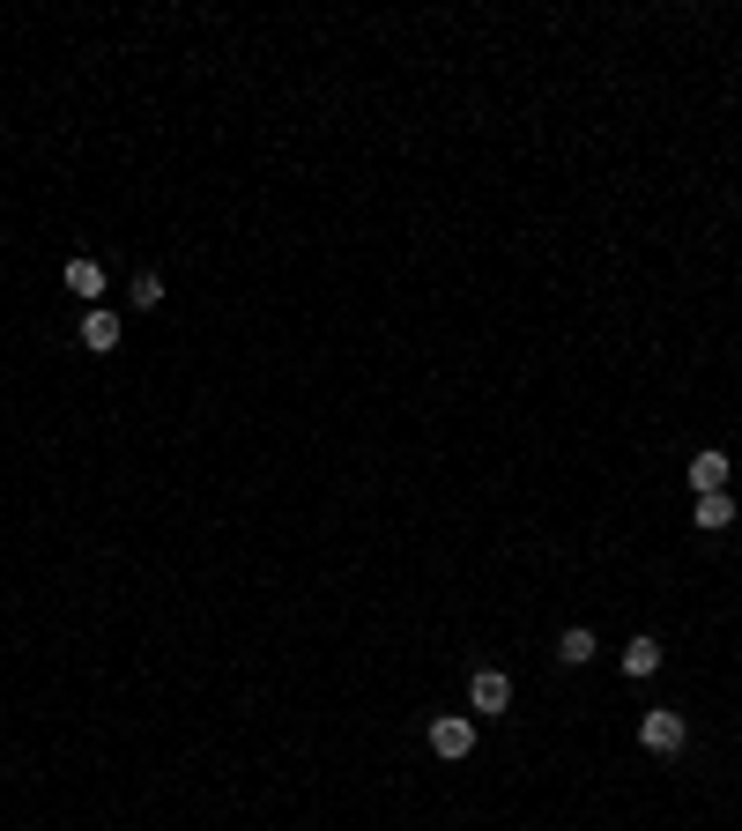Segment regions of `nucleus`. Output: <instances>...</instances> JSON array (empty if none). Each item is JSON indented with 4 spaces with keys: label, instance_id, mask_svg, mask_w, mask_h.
Here are the masks:
<instances>
[{
    "label": "nucleus",
    "instance_id": "f257e3e1",
    "mask_svg": "<svg viewBox=\"0 0 742 831\" xmlns=\"http://www.w3.org/2000/svg\"><path fill=\"white\" fill-rule=\"evenodd\" d=\"M639 742L653 750V758H676V750L691 742V720H683V712H668V706H653V712L639 720Z\"/></svg>",
    "mask_w": 742,
    "mask_h": 831
},
{
    "label": "nucleus",
    "instance_id": "f03ea898",
    "mask_svg": "<svg viewBox=\"0 0 742 831\" xmlns=\"http://www.w3.org/2000/svg\"><path fill=\"white\" fill-rule=\"evenodd\" d=\"M468 706L497 720V712L513 706V676H505V668H475V676H468Z\"/></svg>",
    "mask_w": 742,
    "mask_h": 831
},
{
    "label": "nucleus",
    "instance_id": "7ed1b4c3",
    "mask_svg": "<svg viewBox=\"0 0 742 831\" xmlns=\"http://www.w3.org/2000/svg\"><path fill=\"white\" fill-rule=\"evenodd\" d=\"M431 750H439V758H468V750H475V720L439 712V720H431Z\"/></svg>",
    "mask_w": 742,
    "mask_h": 831
},
{
    "label": "nucleus",
    "instance_id": "20e7f679",
    "mask_svg": "<svg viewBox=\"0 0 742 831\" xmlns=\"http://www.w3.org/2000/svg\"><path fill=\"white\" fill-rule=\"evenodd\" d=\"M60 283H68L74 297H104V260H90V253H74L68 268H60Z\"/></svg>",
    "mask_w": 742,
    "mask_h": 831
},
{
    "label": "nucleus",
    "instance_id": "39448f33",
    "mask_svg": "<svg viewBox=\"0 0 742 831\" xmlns=\"http://www.w3.org/2000/svg\"><path fill=\"white\" fill-rule=\"evenodd\" d=\"M82 349H97V357H104V349H120V312H104V305H97V312L82 319Z\"/></svg>",
    "mask_w": 742,
    "mask_h": 831
},
{
    "label": "nucleus",
    "instance_id": "423d86ee",
    "mask_svg": "<svg viewBox=\"0 0 742 831\" xmlns=\"http://www.w3.org/2000/svg\"><path fill=\"white\" fill-rule=\"evenodd\" d=\"M691 490H698V497L728 490V453H698V461H691Z\"/></svg>",
    "mask_w": 742,
    "mask_h": 831
},
{
    "label": "nucleus",
    "instance_id": "0eeeda50",
    "mask_svg": "<svg viewBox=\"0 0 742 831\" xmlns=\"http://www.w3.org/2000/svg\"><path fill=\"white\" fill-rule=\"evenodd\" d=\"M698 527H705V535H720V527H735V497H728V490H713V497H698Z\"/></svg>",
    "mask_w": 742,
    "mask_h": 831
},
{
    "label": "nucleus",
    "instance_id": "6e6552de",
    "mask_svg": "<svg viewBox=\"0 0 742 831\" xmlns=\"http://www.w3.org/2000/svg\"><path fill=\"white\" fill-rule=\"evenodd\" d=\"M661 668V638H631L624 646V676H653Z\"/></svg>",
    "mask_w": 742,
    "mask_h": 831
},
{
    "label": "nucleus",
    "instance_id": "1a4fd4ad",
    "mask_svg": "<svg viewBox=\"0 0 742 831\" xmlns=\"http://www.w3.org/2000/svg\"><path fill=\"white\" fill-rule=\"evenodd\" d=\"M557 660H565V668H587V660H594V632H587V624H571V632L557 638Z\"/></svg>",
    "mask_w": 742,
    "mask_h": 831
},
{
    "label": "nucleus",
    "instance_id": "9d476101",
    "mask_svg": "<svg viewBox=\"0 0 742 831\" xmlns=\"http://www.w3.org/2000/svg\"><path fill=\"white\" fill-rule=\"evenodd\" d=\"M156 305H164V275L142 268V275H134V312H156Z\"/></svg>",
    "mask_w": 742,
    "mask_h": 831
}]
</instances>
